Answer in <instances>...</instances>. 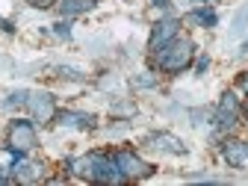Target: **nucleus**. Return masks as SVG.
<instances>
[{
  "mask_svg": "<svg viewBox=\"0 0 248 186\" xmlns=\"http://www.w3.org/2000/svg\"><path fill=\"white\" fill-rule=\"evenodd\" d=\"M71 174L83 177V180H95V183H124L127 177L121 174V169L115 166V160L104 157V154H89V157H77L68 163Z\"/></svg>",
  "mask_w": 248,
  "mask_h": 186,
  "instance_id": "f257e3e1",
  "label": "nucleus"
},
{
  "mask_svg": "<svg viewBox=\"0 0 248 186\" xmlns=\"http://www.w3.org/2000/svg\"><path fill=\"white\" fill-rule=\"evenodd\" d=\"M157 65L169 74H180L183 68H189V62H192V42L189 39H171L166 47H160L157 53Z\"/></svg>",
  "mask_w": 248,
  "mask_h": 186,
  "instance_id": "f03ea898",
  "label": "nucleus"
},
{
  "mask_svg": "<svg viewBox=\"0 0 248 186\" xmlns=\"http://www.w3.org/2000/svg\"><path fill=\"white\" fill-rule=\"evenodd\" d=\"M33 148H36L33 121H12V127H9V154H27Z\"/></svg>",
  "mask_w": 248,
  "mask_h": 186,
  "instance_id": "7ed1b4c3",
  "label": "nucleus"
},
{
  "mask_svg": "<svg viewBox=\"0 0 248 186\" xmlns=\"http://www.w3.org/2000/svg\"><path fill=\"white\" fill-rule=\"evenodd\" d=\"M112 160H115V166L121 169V174L127 177V180H145V177L154 174V169H151L145 160H139L133 151H118Z\"/></svg>",
  "mask_w": 248,
  "mask_h": 186,
  "instance_id": "20e7f679",
  "label": "nucleus"
},
{
  "mask_svg": "<svg viewBox=\"0 0 248 186\" xmlns=\"http://www.w3.org/2000/svg\"><path fill=\"white\" fill-rule=\"evenodd\" d=\"M27 109H30V115H33V121H39V124H47V121L56 118V104H53V98L47 95V92L27 95Z\"/></svg>",
  "mask_w": 248,
  "mask_h": 186,
  "instance_id": "39448f33",
  "label": "nucleus"
},
{
  "mask_svg": "<svg viewBox=\"0 0 248 186\" xmlns=\"http://www.w3.org/2000/svg\"><path fill=\"white\" fill-rule=\"evenodd\" d=\"M12 177L21 180V183H39V180L47 177V171H45L42 163H36V160H24V154H18V157H15V166H12Z\"/></svg>",
  "mask_w": 248,
  "mask_h": 186,
  "instance_id": "423d86ee",
  "label": "nucleus"
},
{
  "mask_svg": "<svg viewBox=\"0 0 248 186\" xmlns=\"http://www.w3.org/2000/svg\"><path fill=\"white\" fill-rule=\"evenodd\" d=\"M236 121H239V101L233 98V92H225L219 101V109H216V127L231 130Z\"/></svg>",
  "mask_w": 248,
  "mask_h": 186,
  "instance_id": "0eeeda50",
  "label": "nucleus"
},
{
  "mask_svg": "<svg viewBox=\"0 0 248 186\" xmlns=\"http://www.w3.org/2000/svg\"><path fill=\"white\" fill-rule=\"evenodd\" d=\"M177 27H180V24H177L174 18H169V21H160L157 27H154V33H151L148 50H151V53H157L160 47H166V45H169V42L177 36Z\"/></svg>",
  "mask_w": 248,
  "mask_h": 186,
  "instance_id": "6e6552de",
  "label": "nucleus"
},
{
  "mask_svg": "<svg viewBox=\"0 0 248 186\" xmlns=\"http://www.w3.org/2000/svg\"><path fill=\"white\" fill-rule=\"evenodd\" d=\"M222 154H225L228 166H233V169H248V142L231 139V142H225Z\"/></svg>",
  "mask_w": 248,
  "mask_h": 186,
  "instance_id": "1a4fd4ad",
  "label": "nucleus"
},
{
  "mask_svg": "<svg viewBox=\"0 0 248 186\" xmlns=\"http://www.w3.org/2000/svg\"><path fill=\"white\" fill-rule=\"evenodd\" d=\"M56 121L62 127H71V130H92L95 127V115H86V112H56Z\"/></svg>",
  "mask_w": 248,
  "mask_h": 186,
  "instance_id": "9d476101",
  "label": "nucleus"
},
{
  "mask_svg": "<svg viewBox=\"0 0 248 186\" xmlns=\"http://www.w3.org/2000/svg\"><path fill=\"white\" fill-rule=\"evenodd\" d=\"M154 148H160V151H169V154H183L186 148H183V142L177 139V136H169V133H157V136H151L148 139Z\"/></svg>",
  "mask_w": 248,
  "mask_h": 186,
  "instance_id": "9b49d317",
  "label": "nucleus"
},
{
  "mask_svg": "<svg viewBox=\"0 0 248 186\" xmlns=\"http://www.w3.org/2000/svg\"><path fill=\"white\" fill-rule=\"evenodd\" d=\"M92 6H95V0H62L59 9H62V15H80Z\"/></svg>",
  "mask_w": 248,
  "mask_h": 186,
  "instance_id": "f8f14e48",
  "label": "nucleus"
},
{
  "mask_svg": "<svg viewBox=\"0 0 248 186\" xmlns=\"http://www.w3.org/2000/svg\"><path fill=\"white\" fill-rule=\"evenodd\" d=\"M189 24H204V27H213L216 24V12L213 9H195L189 12V18H186Z\"/></svg>",
  "mask_w": 248,
  "mask_h": 186,
  "instance_id": "ddd939ff",
  "label": "nucleus"
},
{
  "mask_svg": "<svg viewBox=\"0 0 248 186\" xmlns=\"http://www.w3.org/2000/svg\"><path fill=\"white\" fill-rule=\"evenodd\" d=\"M33 6H39V9H47V6H53V0H30Z\"/></svg>",
  "mask_w": 248,
  "mask_h": 186,
  "instance_id": "4468645a",
  "label": "nucleus"
},
{
  "mask_svg": "<svg viewBox=\"0 0 248 186\" xmlns=\"http://www.w3.org/2000/svg\"><path fill=\"white\" fill-rule=\"evenodd\" d=\"M154 83H157L154 77H139V80H136V86H154Z\"/></svg>",
  "mask_w": 248,
  "mask_h": 186,
  "instance_id": "2eb2a0df",
  "label": "nucleus"
},
{
  "mask_svg": "<svg viewBox=\"0 0 248 186\" xmlns=\"http://www.w3.org/2000/svg\"><path fill=\"white\" fill-rule=\"evenodd\" d=\"M242 89H245V95H248V71L242 74Z\"/></svg>",
  "mask_w": 248,
  "mask_h": 186,
  "instance_id": "dca6fc26",
  "label": "nucleus"
},
{
  "mask_svg": "<svg viewBox=\"0 0 248 186\" xmlns=\"http://www.w3.org/2000/svg\"><path fill=\"white\" fill-rule=\"evenodd\" d=\"M6 180H9V177L3 174V169H0V183H6Z\"/></svg>",
  "mask_w": 248,
  "mask_h": 186,
  "instance_id": "f3484780",
  "label": "nucleus"
},
{
  "mask_svg": "<svg viewBox=\"0 0 248 186\" xmlns=\"http://www.w3.org/2000/svg\"><path fill=\"white\" fill-rule=\"evenodd\" d=\"M154 3H157V6H166V0H154Z\"/></svg>",
  "mask_w": 248,
  "mask_h": 186,
  "instance_id": "a211bd4d",
  "label": "nucleus"
},
{
  "mask_svg": "<svg viewBox=\"0 0 248 186\" xmlns=\"http://www.w3.org/2000/svg\"><path fill=\"white\" fill-rule=\"evenodd\" d=\"M245 50H248V39H245Z\"/></svg>",
  "mask_w": 248,
  "mask_h": 186,
  "instance_id": "6ab92c4d",
  "label": "nucleus"
},
{
  "mask_svg": "<svg viewBox=\"0 0 248 186\" xmlns=\"http://www.w3.org/2000/svg\"><path fill=\"white\" fill-rule=\"evenodd\" d=\"M245 118H248V107H245Z\"/></svg>",
  "mask_w": 248,
  "mask_h": 186,
  "instance_id": "aec40b11",
  "label": "nucleus"
}]
</instances>
